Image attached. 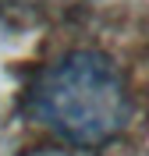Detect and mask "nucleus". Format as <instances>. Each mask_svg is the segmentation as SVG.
<instances>
[{"label":"nucleus","instance_id":"obj_1","mask_svg":"<svg viewBox=\"0 0 149 156\" xmlns=\"http://www.w3.org/2000/svg\"><path fill=\"white\" fill-rule=\"evenodd\" d=\"M29 107L57 138L96 149L128 128L131 96L110 57L96 50H71L36 75Z\"/></svg>","mask_w":149,"mask_h":156}]
</instances>
